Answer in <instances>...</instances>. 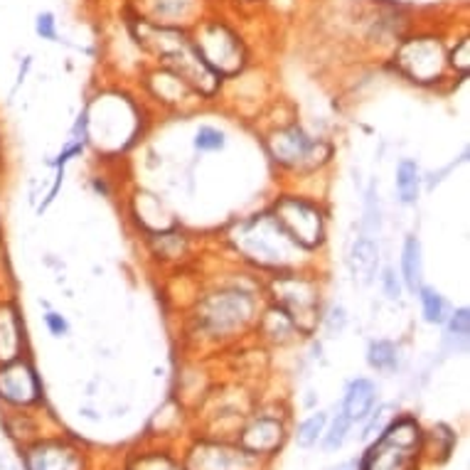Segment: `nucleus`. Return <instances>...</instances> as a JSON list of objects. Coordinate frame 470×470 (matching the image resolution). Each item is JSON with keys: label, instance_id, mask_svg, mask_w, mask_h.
Masks as SVG:
<instances>
[{"label": "nucleus", "instance_id": "1", "mask_svg": "<svg viewBox=\"0 0 470 470\" xmlns=\"http://www.w3.org/2000/svg\"><path fill=\"white\" fill-rule=\"evenodd\" d=\"M422 446V431L419 423L404 416L397 422H390L367 448L362 458V470H413Z\"/></svg>", "mask_w": 470, "mask_h": 470}, {"label": "nucleus", "instance_id": "2", "mask_svg": "<svg viewBox=\"0 0 470 470\" xmlns=\"http://www.w3.org/2000/svg\"><path fill=\"white\" fill-rule=\"evenodd\" d=\"M190 40L195 45L197 55L204 59V65L210 67L217 77H232L246 62V49H244L242 37L225 20L197 23L195 33H190Z\"/></svg>", "mask_w": 470, "mask_h": 470}, {"label": "nucleus", "instance_id": "3", "mask_svg": "<svg viewBox=\"0 0 470 470\" xmlns=\"http://www.w3.org/2000/svg\"><path fill=\"white\" fill-rule=\"evenodd\" d=\"M236 246L249 259L264 264V266L286 264V261H291V256L298 249L271 214H261V217L244 222L239 227V235H236Z\"/></svg>", "mask_w": 470, "mask_h": 470}, {"label": "nucleus", "instance_id": "4", "mask_svg": "<svg viewBox=\"0 0 470 470\" xmlns=\"http://www.w3.org/2000/svg\"><path fill=\"white\" fill-rule=\"evenodd\" d=\"M394 65L413 81H438L448 69V49L438 35H409L399 42Z\"/></svg>", "mask_w": 470, "mask_h": 470}, {"label": "nucleus", "instance_id": "5", "mask_svg": "<svg viewBox=\"0 0 470 470\" xmlns=\"http://www.w3.org/2000/svg\"><path fill=\"white\" fill-rule=\"evenodd\" d=\"M271 217L298 249H316L323 242V214L316 204L298 197H284L276 203Z\"/></svg>", "mask_w": 470, "mask_h": 470}, {"label": "nucleus", "instance_id": "6", "mask_svg": "<svg viewBox=\"0 0 470 470\" xmlns=\"http://www.w3.org/2000/svg\"><path fill=\"white\" fill-rule=\"evenodd\" d=\"M42 394L40 377L35 372V367L17 357L13 362L0 365V402L16 409L35 404Z\"/></svg>", "mask_w": 470, "mask_h": 470}, {"label": "nucleus", "instance_id": "7", "mask_svg": "<svg viewBox=\"0 0 470 470\" xmlns=\"http://www.w3.org/2000/svg\"><path fill=\"white\" fill-rule=\"evenodd\" d=\"M254 313V300L249 293L225 291L204 300L203 320L212 333H227L249 320Z\"/></svg>", "mask_w": 470, "mask_h": 470}, {"label": "nucleus", "instance_id": "8", "mask_svg": "<svg viewBox=\"0 0 470 470\" xmlns=\"http://www.w3.org/2000/svg\"><path fill=\"white\" fill-rule=\"evenodd\" d=\"M276 300L281 306L284 313L293 325H298V330L308 333V325L306 318L316 320V306H318V293L313 284L303 281V278H284V281H276Z\"/></svg>", "mask_w": 470, "mask_h": 470}, {"label": "nucleus", "instance_id": "9", "mask_svg": "<svg viewBox=\"0 0 470 470\" xmlns=\"http://www.w3.org/2000/svg\"><path fill=\"white\" fill-rule=\"evenodd\" d=\"M25 470H81L79 455L57 441H45L25 451Z\"/></svg>", "mask_w": 470, "mask_h": 470}, {"label": "nucleus", "instance_id": "10", "mask_svg": "<svg viewBox=\"0 0 470 470\" xmlns=\"http://www.w3.org/2000/svg\"><path fill=\"white\" fill-rule=\"evenodd\" d=\"M268 148H271V155L276 161L284 162V165H298L306 158H310V153L316 151L318 143L298 126H291V129L278 131L271 141H268Z\"/></svg>", "mask_w": 470, "mask_h": 470}, {"label": "nucleus", "instance_id": "11", "mask_svg": "<svg viewBox=\"0 0 470 470\" xmlns=\"http://www.w3.org/2000/svg\"><path fill=\"white\" fill-rule=\"evenodd\" d=\"M25 352V325L13 300H0V365Z\"/></svg>", "mask_w": 470, "mask_h": 470}, {"label": "nucleus", "instance_id": "12", "mask_svg": "<svg viewBox=\"0 0 470 470\" xmlns=\"http://www.w3.org/2000/svg\"><path fill=\"white\" fill-rule=\"evenodd\" d=\"M197 3L200 0H141L138 16L151 23L185 27L187 20L197 13Z\"/></svg>", "mask_w": 470, "mask_h": 470}, {"label": "nucleus", "instance_id": "13", "mask_svg": "<svg viewBox=\"0 0 470 470\" xmlns=\"http://www.w3.org/2000/svg\"><path fill=\"white\" fill-rule=\"evenodd\" d=\"M284 441V426L276 422V419H256V422L244 431L242 446L246 454L261 455V454H274L276 448L281 446Z\"/></svg>", "mask_w": 470, "mask_h": 470}, {"label": "nucleus", "instance_id": "14", "mask_svg": "<svg viewBox=\"0 0 470 470\" xmlns=\"http://www.w3.org/2000/svg\"><path fill=\"white\" fill-rule=\"evenodd\" d=\"M374 404H377V387H374V381L365 380V377L350 381L345 399H342V413L348 416L350 422H365L367 416L372 413Z\"/></svg>", "mask_w": 470, "mask_h": 470}, {"label": "nucleus", "instance_id": "15", "mask_svg": "<svg viewBox=\"0 0 470 470\" xmlns=\"http://www.w3.org/2000/svg\"><path fill=\"white\" fill-rule=\"evenodd\" d=\"M350 264H352V274L360 278L362 284H372V278L377 276V264H380V246L372 235L357 236V242L352 244V254H350Z\"/></svg>", "mask_w": 470, "mask_h": 470}, {"label": "nucleus", "instance_id": "16", "mask_svg": "<svg viewBox=\"0 0 470 470\" xmlns=\"http://www.w3.org/2000/svg\"><path fill=\"white\" fill-rule=\"evenodd\" d=\"M402 278L412 293L419 291V286L423 284V252L416 236H406L402 249Z\"/></svg>", "mask_w": 470, "mask_h": 470}, {"label": "nucleus", "instance_id": "17", "mask_svg": "<svg viewBox=\"0 0 470 470\" xmlns=\"http://www.w3.org/2000/svg\"><path fill=\"white\" fill-rule=\"evenodd\" d=\"M422 168L419 162L412 161V158H404V161L397 165V195L404 204H413L422 195Z\"/></svg>", "mask_w": 470, "mask_h": 470}, {"label": "nucleus", "instance_id": "18", "mask_svg": "<svg viewBox=\"0 0 470 470\" xmlns=\"http://www.w3.org/2000/svg\"><path fill=\"white\" fill-rule=\"evenodd\" d=\"M249 465L246 454H235L229 448H204L200 455V470H242Z\"/></svg>", "mask_w": 470, "mask_h": 470}, {"label": "nucleus", "instance_id": "19", "mask_svg": "<svg viewBox=\"0 0 470 470\" xmlns=\"http://www.w3.org/2000/svg\"><path fill=\"white\" fill-rule=\"evenodd\" d=\"M419 300H422V310H423V320L431 325H444L448 320V303L446 298L431 288V286H419Z\"/></svg>", "mask_w": 470, "mask_h": 470}, {"label": "nucleus", "instance_id": "20", "mask_svg": "<svg viewBox=\"0 0 470 470\" xmlns=\"http://www.w3.org/2000/svg\"><path fill=\"white\" fill-rule=\"evenodd\" d=\"M367 362H370V367L377 370V372H394L399 367L397 345L390 340H374L372 345H370V350H367Z\"/></svg>", "mask_w": 470, "mask_h": 470}, {"label": "nucleus", "instance_id": "21", "mask_svg": "<svg viewBox=\"0 0 470 470\" xmlns=\"http://www.w3.org/2000/svg\"><path fill=\"white\" fill-rule=\"evenodd\" d=\"M325 423H328V416H325L323 412L313 413L310 419H306V422L300 423V426H298V436H296V441H298V446L300 448H310V446H313V444H318V438L323 436Z\"/></svg>", "mask_w": 470, "mask_h": 470}, {"label": "nucleus", "instance_id": "22", "mask_svg": "<svg viewBox=\"0 0 470 470\" xmlns=\"http://www.w3.org/2000/svg\"><path fill=\"white\" fill-rule=\"evenodd\" d=\"M468 335H470V313H468V308L455 310L454 316H451V320H448L446 342H455V350H458V342H461V348H465V342H468Z\"/></svg>", "mask_w": 470, "mask_h": 470}, {"label": "nucleus", "instance_id": "23", "mask_svg": "<svg viewBox=\"0 0 470 470\" xmlns=\"http://www.w3.org/2000/svg\"><path fill=\"white\" fill-rule=\"evenodd\" d=\"M448 67L455 69V72H461L463 77L468 74V69H470V37L468 35H463L461 40H455V45L451 47V52H448Z\"/></svg>", "mask_w": 470, "mask_h": 470}, {"label": "nucleus", "instance_id": "24", "mask_svg": "<svg viewBox=\"0 0 470 470\" xmlns=\"http://www.w3.org/2000/svg\"><path fill=\"white\" fill-rule=\"evenodd\" d=\"M350 419L345 416V413H338L335 416L333 426H330V431L325 433V441H323V448L325 451H338V448L345 444V438H348V431H350Z\"/></svg>", "mask_w": 470, "mask_h": 470}, {"label": "nucleus", "instance_id": "25", "mask_svg": "<svg viewBox=\"0 0 470 470\" xmlns=\"http://www.w3.org/2000/svg\"><path fill=\"white\" fill-rule=\"evenodd\" d=\"M35 35L40 40L47 42H57L59 37V27H57V16L52 10H42L35 16Z\"/></svg>", "mask_w": 470, "mask_h": 470}, {"label": "nucleus", "instance_id": "26", "mask_svg": "<svg viewBox=\"0 0 470 470\" xmlns=\"http://www.w3.org/2000/svg\"><path fill=\"white\" fill-rule=\"evenodd\" d=\"M195 148L197 151H203V153L222 151V148H225V133L217 129H212V126H203V129L197 131Z\"/></svg>", "mask_w": 470, "mask_h": 470}, {"label": "nucleus", "instance_id": "27", "mask_svg": "<svg viewBox=\"0 0 470 470\" xmlns=\"http://www.w3.org/2000/svg\"><path fill=\"white\" fill-rule=\"evenodd\" d=\"M381 286H384L387 298H402V284H399V276L394 274V268H384V274H381Z\"/></svg>", "mask_w": 470, "mask_h": 470}, {"label": "nucleus", "instance_id": "28", "mask_svg": "<svg viewBox=\"0 0 470 470\" xmlns=\"http://www.w3.org/2000/svg\"><path fill=\"white\" fill-rule=\"evenodd\" d=\"M392 412H394L392 406H381L380 412H377V416L372 419V423L365 429V438L374 436V431H384V426L392 422Z\"/></svg>", "mask_w": 470, "mask_h": 470}, {"label": "nucleus", "instance_id": "29", "mask_svg": "<svg viewBox=\"0 0 470 470\" xmlns=\"http://www.w3.org/2000/svg\"><path fill=\"white\" fill-rule=\"evenodd\" d=\"M45 323H47V330L55 335V338H65V335L69 333V323H67L59 313H47V316H45Z\"/></svg>", "mask_w": 470, "mask_h": 470}, {"label": "nucleus", "instance_id": "30", "mask_svg": "<svg viewBox=\"0 0 470 470\" xmlns=\"http://www.w3.org/2000/svg\"><path fill=\"white\" fill-rule=\"evenodd\" d=\"M348 323V316H345V308H333L330 318H328V330L333 335L342 333V328Z\"/></svg>", "mask_w": 470, "mask_h": 470}, {"label": "nucleus", "instance_id": "31", "mask_svg": "<svg viewBox=\"0 0 470 470\" xmlns=\"http://www.w3.org/2000/svg\"><path fill=\"white\" fill-rule=\"evenodd\" d=\"M155 465H158V468L155 470H172V465L168 461H158V458H155ZM143 470H151L148 468V463H143Z\"/></svg>", "mask_w": 470, "mask_h": 470}, {"label": "nucleus", "instance_id": "32", "mask_svg": "<svg viewBox=\"0 0 470 470\" xmlns=\"http://www.w3.org/2000/svg\"><path fill=\"white\" fill-rule=\"evenodd\" d=\"M335 470H357L352 463H345V465H340V468H335Z\"/></svg>", "mask_w": 470, "mask_h": 470}]
</instances>
